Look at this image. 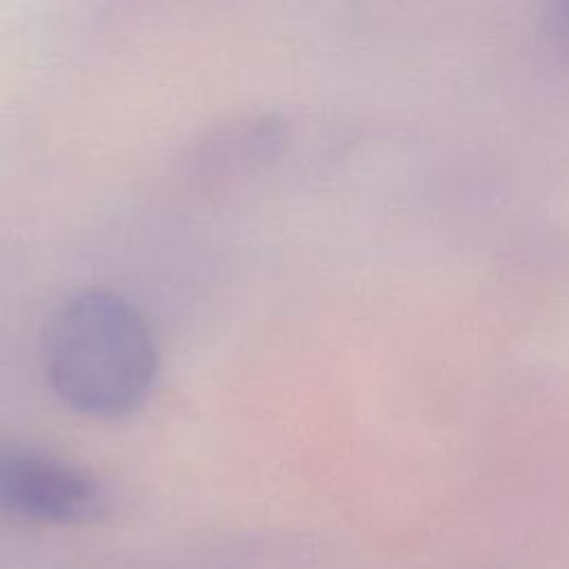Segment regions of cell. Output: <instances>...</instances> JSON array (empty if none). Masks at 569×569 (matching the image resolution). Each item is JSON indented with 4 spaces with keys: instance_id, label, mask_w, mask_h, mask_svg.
I'll return each mask as SVG.
<instances>
[{
    "instance_id": "cell-1",
    "label": "cell",
    "mask_w": 569,
    "mask_h": 569,
    "mask_svg": "<svg viewBox=\"0 0 569 569\" xmlns=\"http://www.w3.org/2000/svg\"><path fill=\"white\" fill-rule=\"evenodd\" d=\"M158 367L149 320L118 291L82 289L64 300L47 327V380L82 416H129L151 393Z\"/></svg>"
},
{
    "instance_id": "cell-2",
    "label": "cell",
    "mask_w": 569,
    "mask_h": 569,
    "mask_svg": "<svg viewBox=\"0 0 569 569\" xmlns=\"http://www.w3.org/2000/svg\"><path fill=\"white\" fill-rule=\"evenodd\" d=\"M107 509L100 482L78 465L27 445H0V513L36 525H84Z\"/></svg>"
},
{
    "instance_id": "cell-3",
    "label": "cell",
    "mask_w": 569,
    "mask_h": 569,
    "mask_svg": "<svg viewBox=\"0 0 569 569\" xmlns=\"http://www.w3.org/2000/svg\"><path fill=\"white\" fill-rule=\"evenodd\" d=\"M284 147V122L276 116H244L209 131L191 149L193 171L200 176H231L278 156Z\"/></svg>"
}]
</instances>
